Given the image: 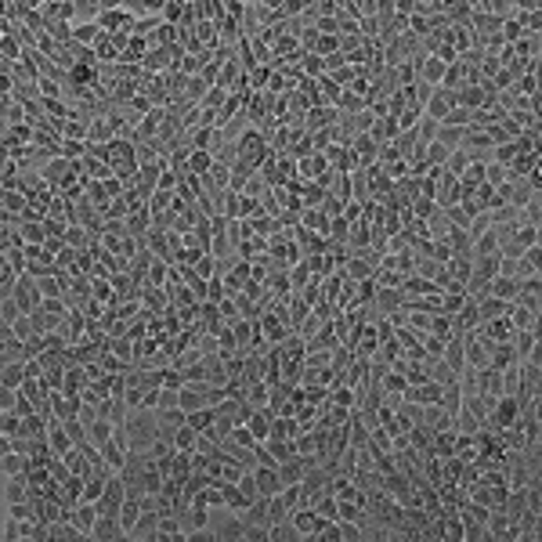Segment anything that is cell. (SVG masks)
<instances>
[{"mask_svg":"<svg viewBox=\"0 0 542 542\" xmlns=\"http://www.w3.org/2000/svg\"><path fill=\"white\" fill-rule=\"evenodd\" d=\"M91 539H98V542H116V539H127V532H123L120 517L98 514V521H94V528H91Z\"/></svg>","mask_w":542,"mask_h":542,"instance_id":"obj_6","label":"cell"},{"mask_svg":"<svg viewBox=\"0 0 542 542\" xmlns=\"http://www.w3.org/2000/svg\"><path fill=\"white\" fill-rule=\"evenodd\" d=\"M253 477H257V492H261V496H268V499L279 496V492L286 488L275 467H253Z\"/></svg>","mask_w":542,"mask_h":542,"instance_id":"obj_8","label":"cell"},{"mask_svg":"<svg viewBox=\"0 0 542 542\" xmlns=\"http://www.w3.org/2000/svg\"><path fill=\"white\" fill-rule=\"evenodd\" d=\"M235 485H239V492H243L246 499H257V496H261V492H257V477H253V470H243Z\"/></svg>","mask_w":542,"mask_h":542,"instance_id":"obj_27","label":"cell"},{"mask_svg":"<svg viewBox=\"0 0 542 542\" xmlns=\"http://www.w3.org/2000/svg\"><path fill=\"white\" fill-rule=\"evenodd\" d=\"M510 347H514V358L524 362V358H535L539 355V329H517L510 337Z\"/></svg>","mask_w":542,"mask_h":542,"instance_id":"obj_5","label":"cell"},{"mask_svg":"<svg viewBox=\"0 0 542 542\" xmlns=\"http://www.w3.org/2000/svg\"><path fill=\"white\" fill-rule=\"evenodd\" d=\"M98 452H102V459H105V463L113 467V470H120V467H123V459H127V449H123V445H120L116 438H109Z\"/></svg>","mask_w":542,"mask_h":542,"instance_id":"obj_22","label":"cell"},{"mask_svg":"<svg viewBox=\"0 0 542 542\" xmlns=\"http://www.w3.org/2000/svg\"><path fill=\"white\" fill-rule=\"evenodd\" d=\"M286 4V0H261V8H268V11H279Z\"/></svg>","mask_w":542,"mask_h":542,"instance_id":"obj_43","label":"cell"},{"mask_svg":"<svg viewBox=\"0 0 542 542\" xmlns=\"http://www.w3.org/2000/svg\"><path fill=\"white\" fill-rule=\"evenodd\" d=\"M113 430H116V423L113 420H102V416H94L91 423H87V445H94V449H102V445L113 438Z\"/></svg>","mask_w":542,"mask_h":542,"instance_id":"obj_12","label":"cell"},{"mask_svg":"<svg viewBox=\"0 0 542 542\" xmlns=\"http://www.w3.org/2000/svg\"><path fill=\"white\" fill-rule=\"evenodd\" d=\"M11 297H15V304H19L26 315H29V311H37V308L44 304L40 282H37V275H29V271H19V279H15V290H11Z\"/></svg>","mask_w":542,"mask_h":542,"instance_id":"obj_2","label":"cell"},{"mask_svg":"<svg viewBox=\"0 0 542 542\" xmlns=\"http://www.w3.org/2000/svg\"><path fill=\"white\" fill-rule=\"evenodd\" d=\"M185 8H188L185 0H167V8L159 11V15H163V22H174V26H178V22H185Z\"/></svg>","mask_w":542,"mask_h":542,"instance_id":"obj_26","label":"cell"},{"mask_svg":"<svg viewBox=\"0 0 542 542\" xmlns=\"http://www.w3.org/2000/svg\"><path fill=\"white\" fill-rule=\"evenodd\" d=\"M167 8V0H145V11H152V15H159Z\"/></svg>","mask_w":542,"mask_h":542,"instance_id":"obj_40","label":"cell"},{"mask_svg":"<svg viewBox=\"0 0 542 542\" xmlns=\"http://www.w3.org/2000/svg\"><path fill=\"white\" fill-rule=\"evenodd\" d=\"M514 11H539V0H514Z\"/></svg>","mask_w":542,"mask_h":542,"instance_id":"obj_39","label":"cell"},{"mask_svg":"<svg viewBox=\"0 0 542 542\" xmlns=\"http://www.w3.org/2000/svg\"><path fill=\"white\" fill-rule=\"evenodd\" d=\"M120 8H127L131 15H141L145 11V0H120Z\"/></svg>","mask_w":542,"mask_h":542,"instance_id":"obj_38","label":"cell"},{"mask_svg":"<svg viewBox=\"0 0 542 542\" xmlns=\"http://www.w3.org/2000/svg\"><path fill=\"white\" fill-rule=\"evenodd\" d=\"M123 499H127V485H123V477L120 474H109L105 477V488H102V499L94 503L98 506V514H120V506H123Z\"/></svg>","mask_w":542,"mask_h":542,"instance_id":"obj_3","label":"cell"},{"mask_svg":"<svg viewBox=\"0 0 542 542\" xmlns=\"http://www.w3.org/2000/svg\"><path fill=\"white\" fill-rule=\"evenodd\" d=\"M4 521H8V514H0V539H4Z\"/></svg>","mask_w":542,"mask_h":542,"instance_id":"obj_45","label":"cell"},{"mask_svg":"<svg viewBox=\"0 0 542 542\" xmlns=\"http://www.w3.org/2000/svg\"><path fill=\"white\" fill-rule=\"evenodd\" d=\"M22 380H26V362H8L4 369H0V384L11 387V391H19Z\"/></svg>","mask_w":542,"mask_h":542,"instance_id":"obj_21","label":"cell"},{"mask_svg":"<svg viewBox=\"0 0 542 542\" xmlns=\"http://www.w3.org/2000/svg\"><path fill=\"white\" fill-rule=\"evenodd\" d=\"M517 290H521L517 279H510V275H496V279L488 282V293H492V297H499V300H510V304L517 300Z\"/></svg>","mask_w":542,"mask_h":542,"instance_id":"obj_14","label":"cell"},{"mask_svg":"<svg viewBox=\"0 0 542 542\" xmlns=\"http://www.w3.org/2000/svg\"><path fill=\"white\" fill-rule=\"evenodd\" d=\"M170 441H174V449H178V452H196V445H199V430H192L188 423H181V427L170 434Z\"/></svg>","mask_w":542,"mask_h":542,"instance_id":"obj_18","label":"cell"},{"mask_svg":"<svg viewBox=\"0 0 542 542\" xmlns=\"http://www.w3.org/2000/svg\"><path fill=\"white\" fill-rule=\"evenodd\" d=\"M4 51L15 58V55H19V44H15V40H4Z\"/></svg>","mask_w":542,"mask_h":542,"instance_id":"obj_44","label":"cell"},{"mask_svg":"<svg viewBox=\"0 0 542 542\" xmlns=\"http://www.w3.org/2000/svg\"><path fill=\"white\" fill-rule=\"evenodd\" d=\"M19 315H26V311L15 304V297H4V300H0V322H15Z\"/></svg>","mask_w":542,"mask_h":542,"instance_id":"obj_30","label":"cell"},{"mask_svg":"<svg viewBox=\"0 0 542 542\" xmlns=\"http://www.w3.org/2000/svg\"><path fill=\"white\" fill-rule=\"evenodd\" d=\"M232 337H235V347H250L253 326H250V322H232Z\"/></svg>","mask_w":542,"mask_h":542,"instance_id":"obj_31","label":"cell"},{"mask_svg":"<svg viewBox=\"0 0 542 542\" xmlns=\"http://www.w3.org/2000/svg\"><path fill=\"white\" fill-rule=\"evenodd\" d=\"M26 463H29V456H22V452H8V456H0V474L4 477H15V474H26Z\"/></svg>","mask_w":542,"mask_h":542,"instance_id":"obj_23","label":"cell"},{"mask_svg":"<svg viewBox=\"0 0 542 542\" xmlns=\"http://www.w3.org/2000/svg\"><path fill=\"white\" fill-rule=\"evenodd\" d=\"M268 539H271V542H297L300 532L293 528L290 517H282V521H275V524H268Z\"/></svg>","mask_w":542,"mask_h":542,"instance_id":"obj_20","label":"cell"},{"mask_svg":"<svg viewBox=\"0 0 542 542\" xmlns=\"http://www.w3.org/2000/svg\"><path fill=\"white\" fill-rule=\"evenodd\" d=\"M412 203H416V206H412V214H416L420 221H427L430 214H434V210H438V203H434V199H430V196H416V199H412Z\"/></svg>","mask_w":542,"mask_h":542,"instance_id":"obj_29","label":"cell"},{"mask_svg":"<svg viewBox=\"0 0 542 542\" xmlns=\"http://www.w3.org/2000/svg\"><path fill=\"white\" fill-rule=\"evenodd\" d=\"M463 358H467V369H485L488 365V344L477 340L474 333H463Z\"/></svg>","mask_w":542,"mask_h":542,"instance_id":"obj_7","label":"cell"},{"mask_svg":"<svg viewBox=\"0 0 542 542\" xmlns=\"http://www.w3.org/2000/svg\"><path fill=\"white\" fill-rule=\"evenodd\" d=\"M214 167V152L210 149H192L188 152V174L192 178H206V170Z\"/></svg>","mask_w":542,"mask_h":542,"instance_id":"obj_16","label":"cell"},{"mask_svg":"<svg viewBox=\"0 0 542 542\" xmlns=\"http://www.w3.org/2000/svg\"><path fill=\"white\" fill-rule=\"evenodd\" d=\"M123 430H127V441H131V452H145L149 445L163 434L159 430V420L152 409H127V420H123Z\"/></svg>","mask_w":542,"mask_h":542,"instance_id":"obj_1","label":"cell"},{"mask_svg":"<svg viewBox=\"0 0 542 542\" xmlns=\"http://www.w3.org/2000/svg\"><path fill=\"white\" fill-rule=\"evenodd\" d=\"M22 499H29V481H26V474H15L4 485V503H22Z\"/></svg>","mask_w":542,"mask_h":542,"instance_id":"obj_19","label":"cell"},{"mask_svg":"<svg viewBox=\"0 0 542 542\" xmlns=\"http://www.w3.org/2000/svg\"><path fill=\"white\" fill-rule=\"evenodd\" d=\"M318 539H322V542H344V532H340V521H329L326 528L318 532ZM318 539H315V542H318Z\"/></svg>","mask_w":542,"mask_h":542,"instance_id":"obj_34","label":"cell"},{"mask_svg":"<svg viewBox=\"0 0 542 542\" xmlns=\"http://www.w3.org/2000/svg\"><path fill=\"white\" fill-rule=\"evenodd\" d=\"M243 539L246 542H268V524H246Z\"/></svg>","mask_w":542,"mask_h":542,"instance_id":"obj_35","label":"cell"},{"mask_svg":"<svg viewBox=\"0 0 542 542\" xmlns=\"http://www.w3.org/2000/svg\"><path fill=\"white\" fill-rule=\"evenodd\" d=\"M463 134H467V127H456V123H438L434 141H441L445 149H459V145H463Z\"/></svg>","mask_w":542,"mask_h":542,"instance_id":"obj_17","label":"cell"},{"mask_svg":"<svg viewBox=\"0 0 542 542\" xmlns=\"http://www.w3.org/2000/svg\"><path fill=\"white\" fill-rule=\"evenodd\" d=\"M98 33H102V26H76V33H73V40L76 44H91V40H98Z\"/></svg>","mask_w":542,"mask_h":542,"instance_id":"obj_32","label":"cell"},{"mask_svg":"<svg viewBox=\"0 0 542 542\" xmlns=\"http://www.w3.org/2000/svg\"><path fill=\"white\" fill-rule=\"evenodd\" d=\"M11 452V434H0V456Z\"/></svg>","mask_w":542,"mask_h":542,"instance_id":"obj_42","label":"cell"},{"mask_svg":"<svg viewBox=\"0 0 542 542\" xmlns=\"http://www.w3.org/2000/svg\"><path fill=\"white\" fill-rule=\"evenodd\" d=\"M11 333H15L19 340H26L29 333H33V318H29V315H19V318L11 322Z\"/></svg>","mask_w":542,"mask_h":542,"instance_id":"obj_33","label":"cell"},{"mask_svg":"<svg viewBox=\"0 0 542 542\" xmlns=\"http://www.w3.org/2000/svg\"><path fill=\"white\" fill-rule=\"evenodd\" d=\"M11 337H15V333H11V322H0V344H8Z\"/></svg>","mask_w":542,"mask_h":542,"instance_id":"obj_41","label":"cell"},{"mask_svg":"<svg viewBox=\"0 0 542 542\" xmlns=\"http://www.w3.org/2000/svg\"><path fill=\"white\" fill-rule=\"evenodd\" d=\"M15 539H22V524L15 517H8L4 521V542H15Z\"/></svg>","mask_w":542,"mask_h":542,"instance_id":"obj_36","label":"cell"},{"mask_svg":"<svg viewBox=\"0 0 542 542\" xmlns=\"http://www.w3.org/2000/svg\"><path fill=\"white\" fill-rule=\"evenodd\" d=\"M243 528H246L243 514H232V510H225V517H221L217 528H214V539H243Z\"/></svg>","mask_w":542,"mask_h":542,"instance_id":"obj_9","label":"cell"},{"mask_svg":"<svg viewBox=\"0 0 542 542\" xmlns=\"http://www.w3.org/2000/svg\"><path fill=\"white\" fill-rule=\"evenodd\" d=\"M506 311H510V300H499L492 293H485L481 300H477V315H481V322H488V318H503Z\"/></svg>","mask_w":542,"mask_h":542,"instance_id":"obj_13","label":"cell"},{"mask_svg":"<svg viewBox=\"0 0 542 542\" xmlns=\"http://www.w3.org/2000/svg\"><path fill=\"white\" fill-rule=\"evenodd\" d=\"M506 322L514 326V333H517V329H539V315H532L528 308H521V304H510Z\"/></svg>","mask_w":542,"mask_h":542,"instance_id":"obj_15","label":"cell"},{"mask_svg":"<svg viewBox=\"0 0 542 542\" xmlns=\"http://www.w3.org/2000/svg\"><path fill=\"white\" fill-rule=\"evenodd\" d=\"M26 243H33V246H40V243H44V228H40V225H33V228H26Z\"/></svg>","mask_w":542,"mask_h":542,"instance_id":"obj_37","label":"cell"},{"mask_svg":"<svg viewBox=\"0 0 542 542\" xmlns=\"http://www.w3.org/2000/svg\"><path fill=\"white\" fill-rule=\"evenodd\" d=\"M452 105H459L456 91H449V87H434V94H430L427 105H423V116H434V120L441 123V120H445V113H449Z\"/></svg>","mask_w":542,"mask_h":542,"instance_id":"obj_4","label":"cell"},{"mask_svg":"<svg viewBox=\"0 0 542 542\" xmlns=\"http://www.w3.org/2000/svg\"><path fill=\"white\" fill-rule=\"evenodd\" d=\"M47 445H51V452H55V456H66V452L73 449V438L66 434L62 420H51V423H47Z\"/></svg>","mask_w":542,"mask_h":542,"instance_id":"obj_11","label":"cell"},{"mask_svg":"<svg viewBox=\"0 0 542 542\" xmlns=\"http://www.w3.org/2000/svg\"><path fill=\"white\" fill-rule=\"evenodd\" d=\"M105 477H109V474H98V470H91V474L84 477V499H87V503H98V499H102Z\"/></svg>","mask_w":542,"mask_h":542,"instance_id":"obj_24","label":"cell"},{"mask_svg":"<svg viewBox=\"0 0 542 542\" xmlns=\"http://www.w3.org/2000/svg\"><path fill=\"white\" fill-rule=\"evenodd\" d=\"M170 452H174V441H170V434H159V438L149 445V449H145V456H149V459H167Z\"/></svg>","mask_w":542,"mask_h":542,"instance_id":"obj_25","label":"cell"},{"mask_svg":"<svg viewBox=\"0 0 542 542\" xmlns=\"http://www.w3.org/2000/svg\"><path fill=\"white\" fill-rule=\"evenodd\" d=\"M156 528H159V514L141 506V517L134 521V528L127 532V539H156Z\"/></svg>","mask_w":542,"mask_h":542,"instance_id":"obj_10","label":"cell"},{"mask_svg":"<svg viewBox=\"0 0 542 542\" xmlns=\"http://www.w3.org/2000/svg\"><path fill=\"white\" fill-rule=\"evenodd\" d=\"M416 134H420V141L427 145V141H434V134H438V120L434 116H423V120H416Z\"/></svg>","mask_w":542,"mask_h":542,"instance_id":"obj_28","label":"cell"}]
</instances>
